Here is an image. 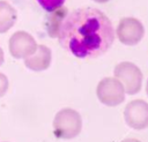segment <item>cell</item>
<instances>
[{
  "label": "cell",
  "mask_w": 148,
  "mask_h": 142,
  "mask_svg": "<svg viewBox=\"0 0 148 142\" xmlns=\"http://www.w3.org/2000/svg\"><path fill=\"white\" fill-rule=\"evenodd\" d=\"M60 45L80 59L105 54L114 42L110 18L99 9L83 7L67 14L58 30Z\"/></svg>",
  "instance_id": "cell-1"
},
{
  "label": "cell",
  "mask_w": 148,
  "mask_h": 142,
  "mask_svg": "<svg viewBox=\"0 0 148 142\" xmlns=\"http://www.w3.org/2000/svg\"><path fill=\"white\" fill-rule=\"evenodd\" d=\"M53 133L60 140H71L82 129V119L77 111L66 107L57 112L53 119Z\"/></svg>",
  "instance_id": "cell-2"
},
{
  "label": "cell",
  "mask_w": 148,
  "mask_h": 142,
  "mask_svg": "<svg viewBox=\"0 0 148 142\" xmlns=\"http://www.w3.org/2000/svg\"><path fill=\"white\" fill-rule=\"evenodd\" d=\"M114 77L120 81L125 92L128 95H135L140 91L142 85V73L140 68L130 61H123L114 67Z\"/></svg>",
  "instance_id": "cell-3"
},
{
  "label": "cell",
  "mask_w": 148,
  "mask_h": 142,
  "mask_svg": "<svg viewBox=\"0 0 148 142\" xmlns=\"http://www.w3.org/2000/svg\"><path fill=\"white\" fill-rule=\"evenodd\" d=\"M98 100L106 106H117L125 100V89L116 77H104L96 88Z\"/></svg>",
  "instance_id": "cell-4"
},
{
  "label": "cell",
  "mask_w": 148,
  "mask_h": 142,
  "mask_svg": "<svg viewBox=\"0 0 148 142\" xmlns=\"http://www.w3.org/2000/svg\"><path fill=\"white\" fill-rule=\"evenodd\" d=\"M117 37L124 45H136L145 35V28L142 23L135 17H124L119 21L116 29Z\"/></svg>",
  "instance_id": "cell-5"
},
{
  "label": "cell",
  "mask_w": 148,
  "mask_h": 142,
  "mask_svg": "<svg viewBox=\"0 0 148 142\" xmlns=\"http://www.w3.org/2000/svg\"><path fill=\"white\" fill-rule=\"evenodd\" d=\"M124 119L128 127L141 130L148 127V103L143 99L130 102L124 110Z\"/></svg>",
  "instance_id": "cell-6"
},
{
  "label": "cell",
  "mask_w": 148,
  "mask_h": 142,
  "mask_svg": "<svg viewBox=\"0 0 148 142\" xmlns=\"http://www.w3.org/2000/svg\"><path fill=\"white\" fill-rule=\"evenodd\" d=\"M8 48L10 55L15 59H25L35 53L37 48V43L30 33L20 30L10 36L8 42Z\"/></svg>",
  "instance_id": "cell-7"
},
{
  "label": "cell",
  "mask_w": 148,
  "mask_h": 142,
  "mask_svg": "<svg viewBox=\"0 0 148 142\" xmlns=\"http://www.w3.org/2000/svg\"><path fill=\"white\" fill-rule=\"evenodd\" d=\"M52 60V53L51 50L46 45H37V48L34 54L29 55L24 59V65L28 69L34 72H42L46 70Z\"/></svg>",
  "instance_id": "cell-8"
},
{
  "label": "cell",
  "mask_w": 148,
  "mask_h": 142,
  "mask_svg": "<svg viewBox=\"0 0 148 142\" xmlns=\"http://www.w3.org/2000/svg\"><path fill=\"white\" fill-rule=\"evenodd\" d=\"M16 9L7 1H0V33L7 32L16 22Z\"/></svg>",
  "instance_id": "cell-9"
},
{
  "label": "cell",
  "mask_w": 148,
  "mask_h": 142,
  "mask_svg": "<svg viewBox=\"0 0 148 142\" xmlns=\"http://www.w3.org/2000/svg\"><path fill=\"white\" fill-rule=\"evenodd\" d=\"M38 3L42 6V8L46 12H54L62 7L65 3V0H37Z\"/></svg>",
  "instance_id": "cell-10"
},
{
  "label": "cell",
  "mask_w": 148,
  "mask_h": 142,
  "mask_svg": "<svg viewBox=\"0 0 148 142\" xmlns=\"http://www.w3.org/2000/svg\"><path fill=\"white\" fill-rule=\"evenodd\" d=\"M8 87H9V82H8V77L0 73V97H3L8 90Z\"/></svg>",
  "instance_id": "cell-11"
},
{
  "label": "cell",
  "mask_w": 148,
  "mask_h": 142,
  "mask_svg": "<svg viewBox=\"0 0 148 142\" xmlns=\"http://www.w3.org/2000/svg\"><path fill=\"white\" fill-rule=\"evenodd\" d=\"M3 61H5V55H3V51H2V48L0 47V66H2Z\"/></svg>",
  "instance_id": "cell-12"
},
{
  "label": "cell",
  "mask_w": 148,
  "mask_h": 142,
  "mask_svg": "<svg viewBox=\"0 0 148 142\" xmlns=\"http://www.w3.org/2000/svg\"><path fill=\"white\" fill-rule=\"evenodd\" d=\"M120 142H141V141H139L136 139H125V140H123Z\"/></svg>",
  "instance_id": "cell-13"
},
{
  "label": "cell",
  "mask_w": 148,
  "mask_h": 142,
  "mask_svg": "<svg viewBox=\"0 0 148 142\" xmlns=\"http://www.w3.org/2000/svg\"><path fill=\"white\" fill-rule=\"evenodd\" d=\"M92 1H95V2H97V3H105V2H108L109 0H92Z\"/></svg>",
  "instance_id": "cell-14"
},
{
  "label": "cell",
  "mask_w": 148,
  "mask_h": 142,
  "mask_svg": "<svg viewBox=\"0 0 148 142\" xmlns=\"http://www.w3.org/2000/svg\"><path fill=\"white\" fill-rule=\"evenodd\" d=\"M146 94L148 95V80H147V84H146Z\"/></svg>",
  "instance_id": "cell-15"
}]
</instances>
